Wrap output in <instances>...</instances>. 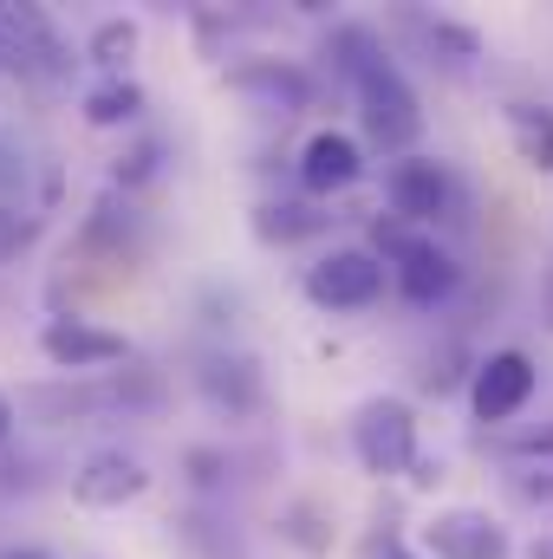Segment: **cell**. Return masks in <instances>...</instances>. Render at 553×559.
<instances>
[{"label": "cell", "instance_id": "30bf717a", "mask_svg": "<svg viewBox=\"0 0 553 559\" xmlns=\"http://www.w3.org/2000/svg\"><path fill=\"white\" fill-rule=\"evenodd\" d=\"M143 488H150V468H143L138 455H125V449H98L72 475V495L85 508H125V501H138Z\"/></svg>", "mask_w": 553, "mask_h": 559}, {"label": "cell", "instance_id": "5b68a950", "mask_svg": "<svg viewBox=\"0 0 553 559\" xmlns=\"http://www.w3.org/2000/svg\"><path fill=\"white\" fill-rule=\"evenodd\" d=\"M385 280H391V267L372 248H332L319 267H306V299L326 312H358L385 293Z\"/></svg>", "mask_w": 553, "mask_h": 559}, {"label": "cell", "instance_id": "d4e9b609", "mask_svg": "<svg viewBox=\"0 0 553 559\" xmlns=\"http://www.w3.org/2000/svg\"><path fill=\"white\" fill-rule=\"evenodd\" d=\"M0 559H46V554H33V547H13V554H0Z\"/></svg>", "mask_w": 553, "mask_h": 559}, {"label": "cell", "instance_id": "ffe728a7", "mask_svg": "<svg viewBox=\"0 0 553 559\" xmlns=\"http://www.w3.org/2000/svg\"><path fill=\"white\" fill-rule=\"evenodd\" d=\"M156 156H163V143H138L131 156H118V182H150L156 176Z\"/></svg>", "mask_w": 553, "mask_h": 559}, {"label": "cell", "instance_id": "cb8c5ba5", "mask_svg": "<svg viewBox=\"0 0 553 559\" xmlns=\"http://www.w3.org/2000/svg\"><path fill=\"white\" fill-rule=\"evenodd\" d=\"M7 436H13V404L0 397V442H7Z\"/></svg>", "mask_w": 553, "mask_h": 559}, {"label": "cell", "instance_id": "8fae6325", "mask_svg": "<svg viewBox=\"0 0 553 559\" xmlns=\"http://www.w3.org/2000/svg\"><path fill=\"white\" fill-rule=\"evenodd\" d=\"M365 176V150L345 138V131H313L306 150H299V182L313 189V195H339V189H352Z\"/></svg>", "mask_w": 553, "mask_h": 559}, {"label": "cell", "instance_id": "9a60e30c", "mask_svg": "<svg viewBox=\"0 0 553 559\" xmlns=\"http://www.w3.org/2000/svg\"><path fill=\"white\" fill-rule=\"evenodd\" d=\"M508 138H515V150H521L528 169H553V111L548 105L515 98V105H508Z\"/></svg>", "mask_w": 553, "mask_h": 559}, {"label": "cell", "instance_id": "6da1fadb", "mask_svg": "<svg viewBox=\"0 0 553 559\" xmlns=\"http://www.w3.org/2000/svg\"><path fill=\"white\" fill-rule=\"evenodd\" d=\"M372 254L391 267L398 280V293L411 299V306H443L456 286H462V267H456V254L430 235V228H411V222H398V215H378L372 222Z\"/></svg>", "mask_w": 553, "mask_h": 559}, {"label": "cell", "instance_id": "52a82bcc", "mask_svg": "<svg viewBox=\"0 0 553 559\" xmlns=\"http://www.w3.org/2000/svg\"><path fill=\"white\" fill-rule=\"evenodd\" d=\"M39 352H46L59 371H98V365H118V358H131L125 332H105V325H92V319H79V312H59V319H46V332H39Z\"/></svg>", "mask_w": 553, "mask_h": 559}, {"label": "cell", "instance_id": "2e32d148", "mask_svg": "<svg viewBox=\"0 0 553 559\" xmlns=\"http://www.w3.org/2000/svg\"><path fill=\"white\" fill-rule=\"evenodd\" d=\"M138 111H143V85H131V79H98L85 92V124H98V131L131 124Z\"/></svg>", "mask_w": 553, "mask_h": 559}, {"label": "cell", "instance_id": "44dd1931", "mask_svg": "<svg viewBox=\"0 0 553 559\" xmlns=\"http://www.w3.org/2000/svg\"><path fill=\"white\" fill-rule=\"evenodd\" d=\"M515 495H521V501H534V508H553V468L515 475Z\"/></svg>", "mask_w": 553, "mask_h": 559}, {"label": "cell", "instance_id": "7402d4cb", "mask_svg": "<svg viewBox=\"0 0 553 559\" xmlns=\"http://www.w3.org/2000/svg\"><path fill=\"white\" fill-rule=\"evenodd\" d=\"M515 449H521V455H541V462H553V423H548V429H534V436H521Z\"/></svg>", "mask_w": 553, "mask_h": 559}, {"label": "cell", "instance_id": "d6986e66", "mask_svg": "<svg viewBox=\"0 0 553 559\" xmlns=\"http://www.w3.org/2000/svg\"><path fill=\"white\" fill-rule=\"evenodd\" d=\"M33 235H39V215H26V209H7V202H0V261H13Z\"/></svg>", "mask_w": 553, "mask_h": 559}, {"label": "cell", "instance_id": "277c9868", "mask_svg": "<svg viewBox=\"0 0 553 559\" xmlns=\"http://www.w3.org/2000/svg\"><path fill=\"white\" fill-rule=\"evenodd\" d=\"M385 202H391L398 222H411V228H436V222L456 215L462 189H456L449 163H436V156H398V163L385 169Z\"/></svg>", "mask_w": 553, "mask_h": 559}, {"label": "cell", "instance_id": "ac0fdd59", "mask_svg": "<svg viewBox=\"0 0 553 559\" xmlns=\"http://www.w3.org/2000/svg\"><path fill=\"white\" fill-rule=\"evenodd\" d=\"M319 222H326V215H313V209H306V202H268V209H261V222H255V228H261V235H268V241H299V235H313V228H319Z\"/></svg>", "mask_w": 553, "mask_h": 559}, {"label": "cell", "instance_id": "7c38bea8", "mask_svg": "<svg viewBox=\"0 0 553 559\" xmlns=\"http://www.w3.org/2000/svg\"><path fill=\"white\" fill-rule=\"evenodd\" d=\"M202 391H209L215 411H235V417L261 404V378H255L248 358H209V365H202Z\"/></svg>", "mask_w": 553, "mask_h": 559}, {"label": "cell", "instance_id": "8992f818", "mask_svg": "<svg viewBox=\"0 0 553 559\" xmlns=\"http://www.w3.org/2000/svg\"><path fill=\"white\" fill-rule=\"evenodd\" d=\"M534 391H541V371H534L528 352H489V358L469 371V411L482 423L521 417V411L534 404Z\"/></svg>", "mask_w": 553, "mask_h": 559}, {"label": "cell", "instance_id": "ba28073f", "mask_svg": "<svg viewBox=\"0 0 553 559\" xmlns=\"http://www.w3.org/2000/svg\"><path fill=\"white\" fill-rule=\"evenodd\" d=\"M423 540H430V559H508L515 554L508 527L495 514H482V508H443L423 527Z\"/></svg>", "mask_w": 553, "mask_h": 559}, {"label": "cell", "instance_id": "603a6c76", "mask_svg": "<svg viewBox=\"0 0 553 559\" xmlns=\"http://www.w3.org/2000/svg\"><path fill=\"white\" fill-rule=\"evenodd\" d=\"M372 559H416V554H411V547H404V540H398V534H385V540L372 547Z\"/></svg>", "mask_w": 553, "mask_h": 559}, {"label": "cell", "instance_id": "9c48e42d", "mask_svg": "<svg viewBox=\"0 0 553 559\" xmlns=\"http://www.w3.org/2000/svg\"><path fill=\"white\" fill-rule=\"evenodd\" d=\"M0 59L33 72V79H59L66 72V46H59L52 20L39 7H0Z\"/></svg>", "mask_w": 553, "mask_h": 559}, {"label": "cell", "instance_id": "3957f363", "mask_svg": "<svg viewBox=\"0 0 553 559\" xmlns=\"http://www.w3.org/2000/svg\"><path fill=\"white\" fill-rule=\"evenodd\" d=\"M352 449L372 475H404L416 468V411L404 397H365L358 417H352Z\"/></svg>", "mask_w": 553, "mask_h": 559}, {"label": "cell", "instance_id": "e0dca14e", "mask_svg": "<svg viewBox=\"0 0 553 559\" xmlns=\"http://www.w3.org/2000/svg\"><path fill=\"white\" fill-rule=\"evenodd\" d=\"M138 52V20H105L92 33V59L105 66V79H125V59Z\"/></svg>", "mask_w": 553, "mask_h": 559}, {"label": "cell", "instance_id": "5bb4252c", "mask_svg": "<svg viewBox=\"0 0 553 559\" xmlns=\"http://www.w3.org/2000/svg\"><path fill=\"white\" fill-rule=\"evenodd\" d=\"M411 33L423 39L430 66H449V72H469L482 59V39L469 26H449V20H411Z\"/></svg>", "mask_w": 553, "mask_h": 559}, {"label": "cell", "instance_id": "7a4b0ae2", "mask_svg": "<svg viewBox=\"0 0 553 559\" xmlns=\"http://www.w3.org/2000/svg\"><path fill=\"white\" fill-rule=\"evenodd\" d=\"M345 85H352V98H358V124H365L372 150H385V156H411V143L423 138V105H416L411 79L378 52V59H365Z\"/></svg>", "mask_w": 553, "mask_h": 559}, {"label": "cell", "instance_id": "4fadbf2b", "mask_svg": "<svg viewBox=\"0 0 553 559\" xmlns=\"http://www.w3.org/2000/svg\"><path fill=\"white\" fill-rule=\"evenodd\" d=\"M235 85H242V92H261L268 111H280V118L306 111V98H313L306 72H293V66H248V72H235Z\"/></svg>", "mask_w": 553, "mask_h": 559}]
</instances>
